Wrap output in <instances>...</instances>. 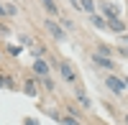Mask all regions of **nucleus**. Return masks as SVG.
I'll return each mask as SVG.
<instances>
[{
	"instance_id": "ddd939ff",
	"label": "nucleus",
	"mask_w": 128,
	"mask_h": 125,
	"mask_svg": "<svg viewBox=\"0 0 128 125\" xmlns=\"http://www.w3.org/2000/svg\"><path fill=\"white\" fill-rule=\"evenodd\" d=\"M95 54L113 59V46H110V44H105V41H100V44H98V49H95Z\"/></svg>"
},
{
	"instance_id": "aec40b11",
	"label": "nucleus",
	"mask_w": 128,
	"mask_h": 125,
	"mask_svg": "<svg viewBox=\"0 0 128 125\" xmlns=\"http://www.w3.org/2000/svg\"><path fill=\"white\" fill-rule=\"evenodd\" d=\"M23 125H41V123H38L36 118H26V120H23Z\"/></svg>"
},
{
	"instance_id": "9b49d317",
	"label": "nucleus",
	"mask_w": 128,
	"mask_h": 125,
	"mask_svg": "<svg viewBox=\"0 0 128 125\" xmlns=\"http://www.w3.org/2000/svg\"><path fill=\"white\" fill-rule=\"evenodd\" d=\"M36 84H38V79H26V82H23V92H26L28 97H38L41 89H38Z\"/></svg>"
},
{
	"instance_id": "2eb2a0df",
	"label": "nucleus",
	"mask_w": 128,
	"mask_h": 125,
	"mask_svg": "<svg viewBox=\"0 0 128 125\" xmlns=\"http://www.w3.org/2000/svg\"><path fill=\"white\" fill-rule=\"evenodd\" d=\"M59 125H82V120L72 118V115H59Z\"/></svg>"
},
{
	"instance_id": "20e7f679",
	"label": "nucleus",
	"mask_w": 128,
	"mask_h": 125,
	"mask_svg": "<svg viewBox=\"0 0 128 125\" xmlns=\"http://www.w3.org/2000/svg\"><path fill=\"white\" fill-rule=\"evenodd\" d=\"M100 15L105 18V20H113V18H123L120 15V8L115 5V3H110V0H100Z\"/></svg>"
},
{
	"instance_id": "9d476101",
	"label": "nucleus",
	"mask_w": 128,
	"mask_h": 125,
	"mask_svg": "<svg viewBox=\"0 0 128 125\" xmlns=\"http://www.w3.org/2000/svg\"><path fill=\"white\" fill-rule=\"evenodd\" d=\"M90 26H92L95 31H108V20H105L102 15H98V13H92V15H90Z\"/></svg>"
},
{
	"instance_id": "f03ea898",
	"label": "nucleus",
	"mask_w": 128,
	"mask_h": 125,
	"mask_svg": "<svg viewBox=\"0 0 128 125\" xmlns=\"http://www.w3.org/2000/svg\"><path fill=\"white\" fill-rule=\"evenodd\" d=\"M51 69H56L59 71V79L62 82H67V84H77V71H74V66H72V61H67V59H59V61H54L51 64Z\"/></svg>"
},
{
	"instance_id": "6ab92c4d",
	"label": "nucleus",
	"mask_w": 128,
	"mask_h": 125,
	"mask_svg": "<svg viewBox=\"0 0 128 125\" xmlns=\"http://www.w3.org/2000/svg\"><path fill=\"white\" fill-rule=\"evenodd\" d=\"M118 44H120V46H128V31L118 36Z\"/></svg>"
},
{
	"instance_id": "4468645a",
	"label": "nucleus",
	"mask_w": 128,
	"mask_h": 125,
	"mask_svg": "<svg viewBox=\"0 0 128 125\" xmlns=\"http://www.w3.org/2000/svg\"><path fill=\"white\" fill-rule=\"evenodd\" d=\"M36 79H38V77H36ZM38 84L44 87L46 92H56V82L51 79V74H49V77H41V79H38Z\"/></svg>"
},
{
	"instance_id": "f8f14e48",
	"label": "nucleus",
	"mask_w": 128,
	"mask_h": 125,
	"mask_svg": "<svg viewBox=\"0 0 128 125\" xmlns=\"http://www.w3.org/2000/svg\"><path fill=\"white\" fill-rule=\"evenodd\" d=\"M80 10H82V13H87V15L98 13V0H80Z\"/></svg>"
},
{
	"instance_id": "423d86ee",
	"label": "nucleus",
	"mask_w": 128,
	"mask_h": 125,
	"mask_svg": "<svg viewBox=\"0 0 128 125\" xmlns=\"http://www.w3.org/2000/svg\"><path fill=\"white\" fill-rule=\"evenodd\" d=\"M31 71H34L38 79H41V77H49V74H51V64H49L46 59L36 56V59H34V64H31Z\"/></svg>"
},
{
	"instance_id": "f257e3e1",
	"label": "nucleus",
	"mask_w": 128,
	"mask_h": 125,
	"mask_svg": "<svg viewBox=\"0 0 128 125\" xmlns=\"http://www.w3.org/2000/svg\"><path fill=\"white\" fill-rule=\"evenodd\" d=\"M41 26H44V31H46V33L54 38V41H56V44H67L69 33L62 28V23H59L56 18H44V20H41Z\"/></svg>"
},
{
	"instance_id": "5701e85b",
	"label": "nucleus",
	"mask_w": 128,
	"mask_h": 125,
	"mask_svg": "<svg viewBox=\"0 0 128 125\" xmlns=\"http://www.w3.org/2000/svg\"><path fill=\"white\" fill-rule=\"evenodd\" d=\"M123 123H126V125H128V112H126V115H123Z\"/></svg>"
},
{
	"instance_id": "f3484780",
	"label": "nucleus",
	"mask_w": 128,
	"mask_h": 125,
	"mask_svg": "<svg viewBox=\"0 0 128 125\" xmlns=\"http://www.w3.org/2000/svg\"><path fill=\"white\" fill-rule=\"evenodd\" d=\"M5 13H8V15H18V5L13 3V0H10V3H5Z\"/></svg>"
},
{
	"instance_id": "dca6fc26",
	"label": "nucleus",
	"mask_w": 128,
	"mask_h": 125,
	"mask_svg": "<svg viewBox=\"0 0 128 125\" xmlns=\"http://www.w3.org/2000/svg\"><path fill=\"white\" fill-rule=\"evenodd\" d=\"M8 54H10V56H20V54H23V46H20V44H18V46H16V44H8Z\"/></svg>"
},
{
	"instance_id": "6e6552de",
	"label": "nucleus",
	"mask_w": 128,
	"mask_h": 125,
	"mask_svg": "<svg viewBox=\"0 0 128 125\" xmlns=\"http://www.w3.org/2000/svg\"><path fill=\"white\" fill-rule=\"evenodd\" d=\"M41 8L46 10V15L49 18H62V5L56 3V0H38Z\"/></svg>"
},
{
	"instance_id": "412c9836",
	"label": "nucleus",
	"mask_w": 128,
	"mask_h": 125,
	"mask_svg": "<svg viewBox=\"0 0 128 125\" xmlns=\"http://www.w3.org/2000/svg\"><path fill=\"white\" fill-rule=\"evenodd\" d=\"M8 13H5V3H3V0H0V18H5Z\"/></svg>"
},
{
	"instance_id": "b1692460",
	"label": "nucleus",
	"mask_w": 128,
	"mask_h": 125,
	"mask_svg": "<svg viewBox=\"0 0 128 125\" xmlns=\"http://www.w3.org/2000/svg\"><path fill=\"white\" fill-rule=\"evenodd\" d=\"M123 82H126V87H128V74H126V77H123Z\"/></svg>"
},
{
	"instance_id": "4be33fe9",
	"label": "nucleus",
	"mask_w": 128,
	"mask_h": 125,
	"mask_svg": "<svg viewBox=\"0 0 128 125\" xmlns=\"http://www.w3.org/2000/svg\"><path fill=\"white\" fill-rule=\"evenodd\" d=\"M69 3H72V8H74V10H80V0H69Z\"/></svg>"
},
{
	"instance_id": "0eeeda50",
	"label": "nucleus",
	"mask_w": 128,
	"mask_h": 125,
	"mask_svg": "<svg viewBox=\"0 0 128 125\" xmlns=\"http://www.w3.org/2000/svg\"><path fill=\"white\" fill-rule=\"evenodd\" d=\"M74 97H77V102H80L82 110H92V100H90L87 89H84L82 84H74Z\"/></svg>"
},
{
	"instance_id": "39448f33",
	"label": "nucleus",
	"mask_w": 128,
	"mask_h": 125,
	"mask_svg": "<svg viewBox=\"0 0 128 125\" xmlns=\"http://www.w3.org/2000/svg\"><path fill=\"white\" fill-rule=\"evenodd\" d=\"M90 59H92V64L98 66V69H105L108 74H118V71H115V69H118V64H115L113 59H108V56H100V54H92Z\"/></svg>"
},
{
	"instance_id": "1a4fd4ad",
	"label": "nucleus",
	"mask_w": 128,
	"mask_h": 125,
	"mask_svg": "<svg viewBox=\"0 0 128 125\" xmlns=\"http://www.w3.org/2000/svg\"><path fill=\"white\" fill-rule=\"evenodd\" d=\"M108 31H113L115 36H120V33H126V31H128V26H126L123 18H113V20H108Z\"/></svg>"
},
{
	"instance_id": "a211bd4d",
	"label": "nucleus",
	"mask_w": 128,
	"mask_h": 125,
	"mask_svg": "<svg viewBox=\"0 0 128 125\" xmlns=\"http://www.w3.org/2000/svg\"><path fill=\"white\" fill-rule=\"evenodd\" d=\"M115 51H118V56H123V59H128V46H115Z\"/></svg>"
},
{
	"instance_id": "7ed1b4c3",
	"label": "nucleus",
	"mask_w": 128,
	"mask_h": 125,
	"mask_svg": "<svg viewBox=\"0 0 128 125\" xmlns=\"http://www.w3.org/2000/svg\"><path fill=\"white\" fill-rule=\"evenodd\" d=\"M102 84L108 87L115 97H123L126 92H128V87H126V82H123L120 74H105V77H102Z\"/></svg>"
},
{
	"instance_id": "393cba45",
	"label": "nucleus",
	"mask_w": 128,
	"mask_h": 125,
	"mask_svg": "<svg viewBox=\"0 0 128 125\" xmlns=\"http://www.w3.org/2000/svg\"><path fill=\"white\" fill-rule=\"evenodd\" d=\"M0 59H3V51H0Z\"/></svg>"
}]
</instances>
